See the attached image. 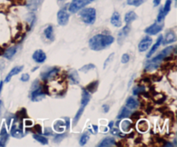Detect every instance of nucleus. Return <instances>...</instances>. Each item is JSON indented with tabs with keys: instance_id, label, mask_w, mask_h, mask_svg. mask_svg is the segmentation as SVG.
Masks as SVG:
<instances>
[{
	"instance_id": "1",
	"label": "nucleus",
	"mask_w": 177,
	"mask_h": 147,
	"mask_svg": "<svg viewBox=\"0 0 177 147\" xmlns=\"http://www.w3.org/2000/svg\"><path fill=\"white\" fill-rule=\"evenodd\" d=\"M114 37L112 36L98 34L93 36L89 40V48L94 51L103 50L114 43Z\"/></svg>"
},
{
	"instance_id": "2",
	"label": "nucleus",
	"mask_w": 177,
	"mask_h": 147,
	"mask_svg": "<svg viewBox=\"0 0 177 147\" xmlns=\"http://www.w3.org/2000/svg\"><path fill=\"white\" fill-rule=\"evenodd\" d=\"M175 49L174 46H169L165 48L162 51H161L157 55H156L154 58L151 60H149L148 62L145 63V70L146 71H152V70L157 69L158 67L161 65L162 62L164 59L172 53V51Z\"/></svg>"
},
{
	"instance_id": "3",
	"label": "nucleus",
	"mask_w": 177,
	"mask_h": 147,
	"mask_svg": "<svg viewBox=\"0 0 177 147\" xmlns=\"http://www.w3.org/2000/svg\"><path fill=\"white\" fill-rule=\"evenodd\" d=\"M80 17L86 24H93L96 20V10L92 7L85 8L81 11Z\"/></svg>"
},
{
	"instance_id": "4",
	"label": "nucleus",
	"mask_w": 177,
	"mask_h": 147,
	"mask_svg": "<svg viewBox=\"0 0 177 147\" xmlns=\"http://www.w3.org/2000/svg\"><path fill=\"white\" fill-rule=\"evenodd\" d=\"M88 4H90L88 0H72L68 10H69L70 12L75 13V12H79L81 9L85 7L86 5Z\"/></svg>"
},
{
	"instance_id": "5",
	"label": "nucleus",
	"mask_w": 177,
	"mask_h": 147,
	"mask_svg": "<svg viewBox=\"0 0 177 147\" xmlns=\"http://www.w3.org/2000/svg\"><path fill=\"white\" fill-rule=\"evenodd\" d=\"M163 27H164L163 23H161V22H156V23L151 24L149 27H147L144 30V32L150 36L156 35V34H158L159 32H161L163 30Z\"/></svg>"
},
{
	"instance_id": "6",
	"label": "nucleus",
	"mask_w": 177,
	"mask_h": 147,
	"mask_svg": "<svg viewBox=\"0 0 177 147\" xmlns=\"http://www.w3.org/2000/svg\"><path fill=\"white\" fill-rule=\"evenodd\" d=\"M171 4H172V0H166L164 6L159 11L156 22H162V20L164 19V17H165L167 14H168V13L170 12V10H171Z\"/></svg>"
},
{
	"instance_id": "7",
	"label": "nucleus",
	"mask_w": 177,
	"mask_h": 147,
	"mask_svg": "<svg viewBox=\"0 0 177 147\" xmlns=\"http://www.w3.org/2000/svg\"><path fill=\"white\" fill-rule=\"evenodd\" d=\"M46 96V92L43 91V88L42 87H38L37 88L33 90L31 93L30 99L32 101H40L43 99H44Z\"/></svg>"
},
{
	"instance_id": "8",
	"label": "nucleus",
	"mask_w": 177,
	"mask_h": 147,
	"mask_svg": "<svg viewBox=\"0 0 177 147\" xmlns=\"http://www.w3.org/2000/svg\"><path fill=\"white\" fill-rule=\"evenodd\" d=\"M69 20V14L64 10H60L57 13V21L60 25H67Z\"/></svg>"
},
{
	"instance_id": "9",
	"label": "nucleus",
	"mask_w": 177,
	"mask_h": 147,
	"mask_svg": "<svg viewBox=\"0 0 177 147\" xmlns=\"http://www.w3.org/2000/svg\"><path fill=\"white\" fill-rule=\"evenodd\" d=\"M152 43V38L150 36H145L141 40V42L138 44V50L139 52H144L146 51Z\"/></svg>"
},
{
	"instance_id": "10",
	"label": "nucleus",
	"mask_w": 177,
	"mask_h": 147,
	"mask_svg": "<svg viewBox=\"0 0 177 147\" xmlns=\"http://www.w3.org/2000/svg\"><path fill=\"white\" fill-rule=\"evenodd\" d=\"M130 31H131V26H130V24H127L126 26H124V27L119 32V34H118V39H117L119 44H122V43H123L124 39L126 38L127 36L129 35Z\"/></svg>"
},
{
	"instance_id": "11",
	"label": "nucleus",
	"mask_w": 177,
	"mask_h": 147,
	"mask_svg": "<svg viewBox=\"0 0 177 147\" xmlns=\"http://www.w3.org/2000/svg\"><path fill=\"white\" fill-rule=\"evenodd\" d=\"M60 72V69H58L56 67H54L53 69H50L49 70H48L45 73L42 74L41 77L43 79V81H49L50 79L54 78L55 75H57L58 73Z\"/></svg>"
},
{
	"instance_id": "12",
	"label": "nucleus",
	"mask_w": 177,
	"mask_h": 147,
	"mask_svg": "<svg viewBox=\"0 0 177 147\" xmlns=\"http://www.w3.org/2000/svg\"><path fill=\"white\" fill-rule=\"evenodd\" d=\"M32 58L37 63H43L46 61L47 55L44 53V51L42 50H37L34 52V54L32 55Z\"/></svg>"
},
{
	"instance_id": "13",
	"label": "nucleus",
	"mask_w": 177,
	"mask_h": 147,
	"mask_svg": "<svg viewBox=\"0 0 177 147\" xmlns=\"http://www.w3.org/2000/svg\"><path fill=\"white\" fill-rule=\"evenodd\" d=\"M175 41H176V35H175V33L173 31H170L166 33L164 38L162 39V43L163 45H167V44L175 43Z\"/></svg>"
},
{
	"instance_id": "14",
	"label": "nucleus",
	"mask_w": 177,
	"mask_h": 147,
	"mask_svg": "<svg viewBox=\"0 0 177 147\" xmlns=\"http://www.w3.org/2000/svg\"><path fill=\"white\" fill-rule=\"evenodd\" d=\"M68 79L69 81H71V82L74 84V85H77L80 83V76H79V74H78L77 70L75 69H70L68 71Z\"/></svg>"
},
{
	"instance_id": "15",
	"label": "nucleus",
	"mask_w": 177,
	"mask_h": 147,
	"mask_svg": "<svg viewBox=\"0 0 177 147\" xmlns=\"http://www.w3.org/2000/svg\"><path fill=\"white\" fill-rule=\"evenodd\" d=\"M23 69V66L14 67V68H13V69L10 71V73L7 74V76H6V78H5L4 81H5V82H9V81L12 80V78L13 77L14 75H16V74H17L18 73H20V72H21Z\"/></svg>"
},
{
	"instance_id": "16",
	"label": "nucleus",
	"mask_w": 177,
	"mask_h": 147,
	"mask_svg": "<svg viewBox=\"0 0 177 147\" xmlns=\"http://www.w3.org/2000/svg\"><path fill=\"white\" fill-rule=\"evenodd\" d=\"M90 99H91V94H90V93H89L87 90H86V89H82V94H81V106H83V107H86L89 103Z\"/></svg>"
},
{
	"instance_id": "17",
	"label": "nucleus",
	"mask_w": 177,
	"mask_h": 147,
	"mask_svg": "<svg viewBox=\"0 0 177 147\" xmlns=\"http://www.w3.org/2000/svg\"><path fill=\"white\" fill-rule=\"evenodd\" d=\"M162 37H163V36H162V35H160V36H158L157 40H156V43H155L154 45L152 46V48L150 49V52H149V53H148V54L146 55L147 58H150V56H151V55H152L154 54L155 52L156 51V50H157L158 48H159V46L161 45V43H162Z\"/></svg>"
},
{
	"instance_id": "18",
	"label": "nucleus",
	"mask_w": 177,
	"mask_h": 147,
	"mask_svg": "<svg viewBox=\"0 0 177 147\" xmlns=\"http://www.w3.org/2000/svg\"><path fill=\"white\" fill-rule=\"evenodd\" d=\"M111 23L116 27H121L122 26V22L120 19V15L119 12H115L112 14L111 17Z\"/></svg>"
},
{
	"instance_id": "19",
	"label": "nucleus",
	"mask_w": 177,
	"mask_h": 147,
	"mask_svg": "<svg viewBox=\"0 0 177 147\" xmlns=\"http://www.w3.org/2000/svg\"><path fill=\"white\" fill-rule=\"evenodd\" d=\"M126 107L130 109H136L139 107V101L134 97H129L126 100Z\"/></svg>"
},
{
	"instance_id": "20",
	"label": "nucleus",
	"mask_w": 177,
	"mask_h": 147,
	"mask_svg": "<svg viewBox=\"0 0 177 147\" xmlns=\"http://www.w3.org/2000/svg\"><path fill=\"white\" fill-rule=\"evenodd\" d=\"M115 144H116L115 139L111 138V137H108V138H105V139H104V140H102V141L98 145V146L99 147L112 146V145H114Z\"/></svg>"
},
{
	"instance_id": "21",
	"label": "nucleus",
	"mask_w": 177,
	"mask_h": 147,
	"mask_svg": "<svg viewBox=\"0 0 177 147\" xmlns=\"http://www.w3.org/2000/svg\"><path fill=\"white\" fill-rule=\"evenodd\" d=\"M136 19H137V15L132 11L127 12L124 16V22L126 23V24H131Z\"/></svg>"
},
{
	"instance_id": "22",
	"label": "nucleus",
	"mask_w": 177,
	"mask_h": 147,
	"mask_svg": "<svg viewBox=\"0 0 177 147\" xmlns=\"http://www.w3.org/2000/svg\"><path fill=\"white\" fill-rule=\"evenodd\" d=\"M16 51H17V47H11V48L8 49L7 50H5L4 52V57L8 59V60H10V59H12L15 55Z\"/></svg>"
},
{
	"instance_id": "23",
	"label": "nucleus",
	"mask_w": 177,
	"mask_h": 147,
	"mask_svg": "<svg viewBox=\"0 0 177 147\" xmlns=\"http://www.w3.org/2000/svg\"><path fill=\"white\" fill-rule=\"evenodd\" d=\"M8 138H9V135H8L7 132H6V129L4 127L1 130V132H0V146H5Z\"/></svg>"
},
{
	"instance_id": "24",
	"label": "nucleus",
	"mask_w": 177,
	"mask_h": 147,
	"mask_svg": "<svg viewBox=\"0 0 177 147\" xmlns=\"http://www.w3.org/2000/svg\"><path fill=\"white\" fill-rule=\"evenodd\" d=\"M120 127H121V129H122V131L123 132H130L131 129L132 128V122L129 121L128 120H124L120 124Z\"/></svg>"
},
{
	"instance_id": "25",
	"label": "nucleus",
	"mask_w": 177,
	"mask_h": 147,
	"mask_svg": "<svg viewBox=\"0 0 177 147\" xmlns=\"http://www.w3.org/2000/svg\"><path fill=\"white\" fill-rule=\"evenodd\" d=\"M131 114V111H130V109L128 108L127 107H123L121 108L120 110L119 113V115H118V119L119 120H121V119H124V118H127L129 117L130 115Z\"/></svg>"
},
{
	"instance_id": "26",
	"label": "nucleus",
	"mask_w": 177,
	"mask_h": 147,
	"mask_svg": "<svg viewBox=\"0 0 177 147\" xmlns=\"http://www.w3.org/2000/svg\"><path fill=\"white\" fill-rule=\"evenodd\" d=\"M99 84H100V81H92L91 83H89L88 85L86 86V90H87L90 93H94V92H96L97 88H98V87H99Z\"/></svg>"
},
{
	"instance_id": "27",
	"label": "nucleus",
	"mask_w": 177,
	"mask_h": 147,
	"mask_svg": "<svg viewBox=\"0 0 177 147\" xmlns=\"http://www.w3.org/2000/svg\"><path fill=\"white\" fill-rule=\"evenodd\" d=\"M44 35H45V36H46L49 40L53 41V40H54V29H53V26L49 25V26L45 29V31H44Z\"/></svg>"
},
{
	"instance_id": "28",
	"label": "nucleus",
	"mask_w": 177,
	"mask_h": 147,
	"mask_svg": "<svg viewBox=\"0 0 177 147\" xmlns=\"http://www.w3.org/2000/svg\"><path fill=\"white\" fill-rule=\"evenodd\" d=\"M137 129L141 132H145L149 129V125L147 123L146 120H140L137 124Z\"/></svg>"
},
{
	"instance_id": "29",
	"label": "nucleus",
	"mask_w": 177,
	"mask_h": 147,
	"mask_svg": "<svg viewBox=\"0 0 177 147\" xmlns=\"http://www.w3.org/2000/svg\"><path fill=\"white\" fill-rule=\"evenodd\" d=\"M84 109H85V107L81 106V107H80V109L78 110V112H76L75 116H74V118H73V126H76L78 122H79V120H80V119H81L82 113H83V112H84Z\"/></svg>"
},
{
	"instance_id": "30",
	"label": "nucleus",
	"mask_w": 177,
	"mask_h": 147,
	"mask_svg": "<svg viewBox=\"0 0 177 147\" xmlns=\"http://www.w3.org/2000/svg\"><path fill=\"white\" fill-rule=\"evenodd\" d=\"M11 134L13 136L14 138H22L23 137V132H22V129H17L14 125L11 129Z\"/></svg>"
},
{
	"instance_id": "31",
	"label": "nucleus",
	"mask_w": 177,
	"mask_h": 147,
	"mask_svg": "<svg viewBox=\"0 0 177 147\" xmlns=\"http://www.w3.org/2000/svg\"><path fill=\"white\" fill-rule=\"evenodd\" d=\"M65 124L63 123V121L62 120H57L54 125V129L58 132H62L65 129Z\"/></svg>"
},
{
	"instance_id": "32",
	"label": "nucleus",
	"mask_w": 177,
	"mask_h": 147,
	"mask_svg": "<svg viewBox=\"0 0 177 147\" xmlns=\"http://www.w3.org/2000/svg\"><path fill=\"white\" fill-rule=\"evenodd\" d=\"M33 138L35 139L36 141H38L39 143H41L42 145H48L49 144V140L47 138L43 137L41 134H34L33 135Z\"/></svg>"
},
{
	"instance_id": "33",
	"label": "nucleus",
	"mask_w": 177,
	"mask_h": 147,
	"mask_svg": "<svg viewBox=\"0 0 177 147\" xmlns=\"http://www.w3.org/2000/svg\"><path fill=\"white\" fill-rule=\"evenodd\" d=\"M94 69H95V65L92 64V63H89V64H86V65H84L83 67H81V69H80V71L83 72V73H87L88 71Z\"/></svg>"
},
{
	"instance_id": "34",
	"label": "nucleus",
	"mask_w": 177,
	"mask_h": 147,
	"mask_svg": "<svg viewBox=\"0 0 177 147\" xmlns=\"http://www.w3.org/2000/svg\"><path fill=\"white\" fill-rule=\"evenodd\" d=\"M145 91V88L143 86H138V87H136L133 89V94L134 95H138L140 93H144Z\"/></svg>"
},
{
	"instance_id": "35",
	"label": "nucleus",
	"mask_w": 177,
	"mask_h": 147,
	"mask_svg": "<svg viewBox=\"0 0 177 147\" xmlns=\"http://www.w3.org/2000/svg\"><path fill=\"white\" fill-rule=\"evenodd\" d=\"M88 140L89 134L88 133H84V134L81 137V139H80V145H85L87 143Z\"/></svg>"
},
{
	"instance_id": "36",
	"label": "nucleus",
	"mask_w": 177,
	"mask_h": 147,
	"mask_svg": "<svg viewBox=\"0 0 177 147\" xmlns=\"http://www.w3.org/2000/svg\"><path fill=\"white\" fill-rule=\"evenodd\" d=\"M144 2V0H127V4L129 5H133V6H139Z\"/></svg>"
},
{
	"instance_id": "37",
	"label": "nucleus",
	"mask_w": 177,
	"mask_h": 147,
	"mask_svg": "<svg viewBox=\"0 0 177 147\" xmlns=\"http://www.w3.org/2000/svg\"><path fill=\"white\" fill-rule=\"evenodd\" d=\"M66 137V133H60V134H57L54 137V142L55 143H60L64 138Z\"/></svg>"
},
{
	"instance_id": "38",
	"label": "nucleus",
	"mask_w": 177,
	"mask_h": 147,
	"mask_svg": "<svg viewBox=\"0 0 177 147\" xmlns=\"http://www.w3.org/2000/svg\"><path fill=\"white\" fill-rule=\"evenodd\" d=\"M114 55H115V53H112V54L110 55L109 56H108V58L105 61V63H104V69H105L107 65H109V63L112 62V59L114 57Z\"/></svg>"
},
{
	"instance_id": "39",
	"label": "nucleus",
	"mask_w": 177,
	"mask_h": 147,
	"mask_svg": "<svg viewBox=\"0 0 177 147\" xmlns=\"http://www.w3.org/2000/svg\"><path fill=\"white\" fill-rule=\"evenodd\" d=\"M142 115V113L141 112H136L134 113H132V115L131 116V118L133 120H138L139 118H141Z\"/></svg>"
},
{
	"instance_id": "40",
	"label": "nucleus",
	"mask_w": 177,
	"mask_h": 147,
	"mask_svg": "<svg viewBox=\"0 0 177 147\" xmlns=\"http://www.w3.org/2000/svg\"><path fill=\"white\" fill-rule=\"evenodd\" d=\"M130 61V55L128 54H123V55H122V58H121V62L122 63H127L128 62Z\"/></svg>"
},
{
	"instance_id": "41",
	"label": "nucleus",
	"mask_w": 177,
	"mask_h": 147,
	"mask_svg": "<svg viewBox=\"0 0 177 147\" xmlns=\"http://www.w3.org/2000/svg\"><path fill=\"white\" fill-rule=\"evenodd\" d=\"M18 114H22V115H18V117H21L22 119H24V118H27V112H26V109L23 108L20 110L19 112H17Z\"/></svg>"
},
{
	"instance_id": "42",
	"label": "nucleus",
	"mask_w": 177,
	"mask_h": 147,
	"mask_svg": "<svg viewBox=\"0 0 177 147\" xmlns=\"http://www.w3.org/2000/svg\"><path fill=\"white\" fill-rule=\"evenodd\" d=\"M20 80L22 81H23V82L28 81L30 80V74H23V75L21 76V79H20Z\"/></svg>"
},
{
	"instance_id": "43",
	"label": "nucleus",
	"mask_w": 177,
	"mask_h": 147,
	"mask_svg": "<svg viewBox=\"0 0 177 147\" xmlns=\"http://www.w3.org/2000/svg\"><path fill=\"white\" fill-rule=\"evenodd\" d=\"M34 129H35V131L37 132L38 134H41V133H42V126H41V125H35V126H34Z\"/></svg>"
},
{
	"instance_id": "44",
	"label": "nucleus",
	"mask_w": 177,
	"mask_h": 147,
	"mask_svg": "<svg viewBox=\"0 0 177 147\" xmlns=\"http://www.w3.org/2000/svg\"><path fill=\"white\" fill-rule=\"evenodd\" d=\"M112 130H111V133H112V135H119V129H117V128H111Z\"/></svg>"
},
{
	"instance_id": "45",
	"label": "nucleus",
	"mask_w": 177,
	"mask_h": 147,
	"mask_svg": "<svg viewBox=\"0 0 177 147\" xmlns=\"http://www.w3.org/2000/svg\"><path fill=\"white\" fill-rule=\"evenodd\" d=\"M44 134H45L46 136L52 135V134H53V131H52V129H50V128H46V129H45V131H44Z\"/></svg>"
},
{
	"instance_id": "46",
	"label": "nucleus",
	"mask_w": 177,
	"mask_h": 147,
	"mask_svg": "<svg viewBox=\"0 0 177 147\" xmlns=\"http://www.w3.org/2000/svg\"><path fill=\"white\" fill-rule=\"evenodd\" d=\"M102 109H103V112L106 113V112H109V106L106 104L103 105V106H102Z\"/></svg>"
},
{
	"instance_id": "47",
	"label": "nucleus",
	"mask_w": 177,
	"mask_h": 147,
	"mask_svg": "<svg viewBox=\"0 0 177 147\" xmlns=\"http://www.w3.org/2000/svg\"><path fill=\"white\" fill-rule=\"evenodd\" d=\"M31 87H32V88H33V89L37 88H38V87H39L38 81H35V82H34V83L32 84V86H31Z\"/></svg>"
},
{
	"instance_id": "48",
	"label": "nucleus",
	"mask_w": 177,
	"mask_h": 147,
	"mask_svg": "<svg viewBox=\"0 0 177 147\" xmlns=\"http://www.w3.org/2000/svg\"><path fill=\"white\" fill-rule=\"evenodd\" d=\"M161 1L162 0H153V4H154V6H158L159 4H160V3H161Z\"/></svg>"
},
{
	"instance_id": "49",
	"label": "nucleus",
	"mask_w": 177,
	"mask_h": 147,
	"mask_svg": "<svg viewBox=\"0 0 177 147\" xmlns=\"http://www.w3.org/2000/svg\"><path fill=\"white\" fill-rule=\"evenodd\" d=\"M32 124H33V123H32V121H31V120H27V121L25 122V126H32Z\"/></svg>"
},
{
	"instance_id": "50",
	"label": "nucleus",
	"mask_w": 177,
	"mask_h": 147,
	"mask_svg": "<svg viewBox=\"0 0 177 147\" xmlns=\"http://www.w3.org/2000/svg\"><path fill=\"white\" fill-rule=\"evenodd\" d=\"M92 128H93V131H94V133H97L98 132V126H96V125H93L92 126Z\"/></svg>"
},
{
	"instance_id": "51",
	"label": "nucleus",
	"mask_w": 177,
	"mask_h": 147,
	"mask_svg": "<svg viewBox=\"0 0 177 147\" xmlns=\"http://www.w3.org/2000/svg\"><path fill=\"white\" fill-rule=\"evenodd\" d=\"M66 120H67V122H66V126H67V129H68V128H69V119L67 118Z\"/></svg>"
},
{
	"instance_id": "52",
	"label": "nucleus",
	"mask_w": 177,
	"mask_h": 147,
	"mask_svg": "<svg viewBox=\"0 0 177 147\" xmlns=\"http://www.w3.org/2000/svg\"><path fill=\"white\" fill-rule=\"evenodd\" d=\"M3 85H4V81H0V94H1V92H2V89H3Z\"/></svg>"
},
{
	"instance_id": "53",
	"label": "nucleus",
	"mask_w": 177,
	"mask_h": 147,
	"mask_svg": "<svg viewBox=\"0 0 177 147\" xmlns=\"http://www.w3.org/2000/svg\"><path fill=\"white\" fill-rule=\"evenodd\" d=\"M113 125H114V122H113V121H111V122L109 123V125H108V127L112 128V126H113Z\"/></svg>"
},
{
	"instance_id": "54",
	"label": "nucleus",
	"mask_w": 177,
	"mask_h": 147,
	"mask_svg": "<svg viewBox=\"0 0 177 147\" xmlns=\"http://www.w3.org/2000/svg\"><path fill=\"white\" fill-rule=\"evenodd\" d=\"M2 105H3V102H2V101L0 100V111H1V107H2Z\"/></svg>"
},
{
	"instance_id": "55",
	"label": "nucleus",
	"mask_w": 177,
	"mask_h": 147,
	"mask_svg": "<svg viewBox=\"0 0 177 147\" xmlns=\"http://www.w3.org/2000/svg\"><path fill=\"white\" fill-rule=\"evenodd\" d=\"M89 2H90V3H91V2H93V1H96V0H88Z\"/></svg>"
},
{
	"instance_id": "56",
	"label": "nucleus",
	"mask_w": 177,
	"mask_h": 147,
	"mask_svg": "<svg viewBox=\"0 0 177 147\" xmlns=\"http://www.w3.org/2000/svg\"><path fill=\"white\" fill-rule=\"evenodd\" d=\"M174 1H175V3H176V0H174Z\"/></svg>"
},
{
	"instance_id": "57",
	"label": "nucleus",
	"mask_w": 177,
	"mask_h": 147,
	"mask_svg": "<svg viewBox=\"0 0 177 147\" xmlns=\"http://www.w3.org/2000/svg\"><path fill=\"white\" fill-rule=\"evenodd\" d=\"M58 1H62V0H58Z\"/></svg>"
}]
</instances>
